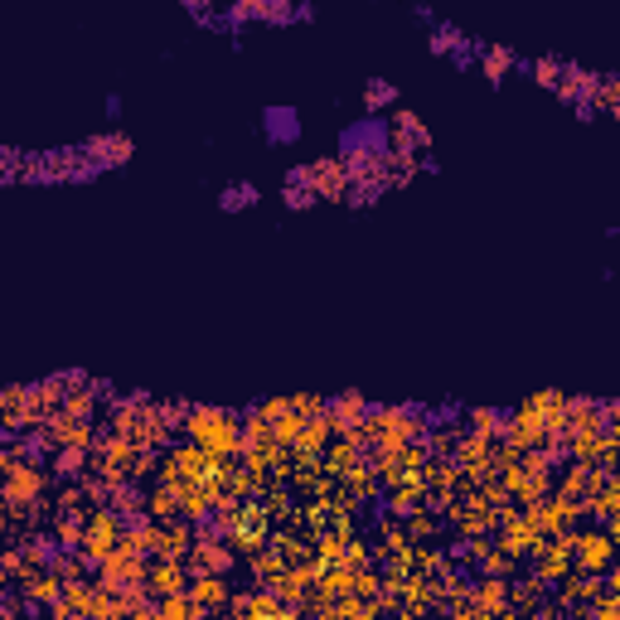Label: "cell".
Instances as JSON below:
<instances>
[{
	"instance_id": "1",
	"label": "cell",
	"mask_w": 620,
	"mask_h": 620,
	"mask_svg": "<svg viewBox=\"0 0 620 620\" xmlns=\"http://www.w3.org/2000/svg\"><path fill=\"white\" fill-rule=\"evenodd\" d=\"M185 436L194 441V446L214 451L218 461H228V456H243V427H238V412H228V407H214V403L189 407Z\"/></svg>"
},
{
	"instance_id": "2",
	"label": "cell",
	"mask_w": 620,
	"mask_h": 620,
	"mask_svg": "<svg viewBox=\"0 0 620 620\" xmlns=\"http://www.w3.org/2000/svg\"><path fill=\"white\" fill-rule=\"evenodd\" d=\"M146 577H151V562L141 558V553H131V548H117L112 558L97 567V587H107V591L146 587Z\"/></svg>"
},
{
	"instance_id": "3",
	"label": "cell",
	"mask_w": 620,
	"mask_h": 620,
	"mask_svg": "<svg viewBox=\"0 0 620 620\" xmlns=\"http://www.w3.org/2000/svg\"><path fill=\"white\" fill-rule=\"evenodd\" d=\"M49 490V475L39 470V461H25V465H10L5 470V509H25L34 499H44Z\"/></svg>"
},
{
	"instance_id": "4",
	"label": "cell",
	"mask_w": 620,
	"mask_h": 620,
	"mask_svg": "<svg viewBox=\"0 0 620 620\" xmlns=\"http://www.w3.org/2000/svg\"><path fill=\"white\" fill-rule=\"evenodd\" d=\"M572 562H577V572L601 577V572L616 562V543H611V533H601V528H582V533H577V548H572Z\"/></svg>"
},
{
	"instance_id": "5",
	"label": "cell",
	"mask_w": 620,
	"mask_h": 620,
	"mask_svg": "<svg viewBox=\"0 0 620 620\" xmlns=\"http://www.w3.org/2000/svg\"><path fill=\"white\" fill-rule=\"evenodd\" d=\"M310 189H315L320 199H349V189H354V175H349L344 155L315 160V165H310Z\"/></svg>"
},
{
	"instance_id": "6",
	"label": "cell",
	"mask_w": 620,
	"mask_h": 620,
	"mask_svg": "<svg viewBox=\"0 0 620 620\" xmlns=\"http://www.w3.org/2000/svg\"><path fill=\"white\" fill-rule=\"evenodd\" d=\"M185 567L194 577H223L233 567V543H218V538H199L194 553L185 558Z\"/></svg>"
},
{
	"instance_id": "7",
	"label": "cell",
	"mask_w": 620,
	"mask_h": 620,
	"mask_svg": "<svg viewBox=\"0 0 620 620\" xmlns=\"http://www.w3.org/2000/svg\"><path fill=\"white\" fill-rule=\"evenodd\" d=\"M189 567L180 558H155L151 562V577H146V587H151V596H180V591H189Z\"/></svg>"
},
{
	"instance_id": "8",
	"label": "cell",
	"mask_w": 620,
	"mask_h": 620,
	"mask_svg": "<svg viewBox=\"0 0 620 620\" xmlns=\"http://www.w3.org/2000/svg\"><path fill=\"white\" fill-rule=\"evenodd\" d=\"M131 151H136V146H131V136H122V131H107V136L83 141V155L93 160L97 170H102V165H126V160H131Z\"/></svg>"
},
{
	"instance_id": "9",
	"label": "cell",
	"mask_w": 620,
	"mask_h": 620,
	"mask_svg": "<svg viewBox=\"0 0 620 620\" xmlns=\"http://www.w3.org/2000/svg\"><path fill=\"white\" fill-rule=\"evenodd\" d=\"M320 461H325V470H330V475H340V480H344V475H354V470L364 465V446H359L354 436H340V441H335V446H330Z\"/></svg>"
},
{
	"instance_id": "10",
	"label": "cell",
	"mask_w": 620,
	"mask_h": 620,
	"mask_svg": "<svg viewBox=\"0 0 620 620\" xmlns=\"http://www.w3.org/2000/svg\"><path fill=\"white\" fill-rule=\"evenodd\" d=\"M189 596H194L204 611H223V606L233 601V587H228L223 577H194V582H189Z\"/></svg>"
},
{
	"instance_id": "11",
	"label": "cell",
	"mask_w": 620,
	"mask_h": 620,
	"mask_svg": "<svg viewBox=\"0 0 620 620\" xmlns=\"http://www.w3.org/2000/svg\"><path fill=\"white\" fill-rule=\"evenodd\" d=\"M122 548H131V553H160V524L155 519H136V524H126V543Z\"/></svg>"
},
{
	"instance_id": "12",
	"label": "cell",
	"mask_w": 620,
	"mask_h": 620,
	"mask_svg": "<svg viewBox=\"0 0 620 620\" xmlns=\"http://www.w3.org/2000/svg\"><path fill=\"white\" fill-rule=\"evenodd\" d=\"M543 596H548V587H543L538 577H528V582H519V587H509V601H514V611H519V616H528V620L543 611Z\"/></svg>"
},
{
	"instance_id": "13",
	"label": "cell",
	"mask_w": 620,
	"mask_h": 620,
	"mask_svg": "<svg viewBox=\"0 0 620 620\" xmlns=\"http://www.w3.org/2000/svg\"><path fill=\"white\" fill-rule=\"evenodd\" d=\"M20 591H25V601H30V606H59L63 582L54 577V572H39V577H30Z\"/></svg>"
},
{
	"instance_id": "14",
	"label": "cell",
	"mask_w": 620,
	"mask_h": 620,
	"mask_svg": "<svg viewBox=\"0 0 620 620\" xmlns=\"http://www.w3.org/2000/svg\"><path fill=\"white\" fill-rule=\"evenodd\" d=\"M267 136L286 146V141H296L301 136V117L291 112V107H267Z\"/></svg>"
},
{
	"instance_id": "15",
	"label": "cell",
	"mask_w": 620,
	"mask_h": 620,
	"mask_svg": "<svg viewBox=\"0 0 620 620\" xmlns=\"http://www.w3.org/2000/svg\"><path fill=\"white\" fill-rule=\"evenodd\" d=\"M475 606L504 611V606H509V582H504V577H475Z\"/></svg>"
},
{
	"instance_id": "16",
	"label": "cell",
	"mask_w": 620,
	"mask_h": 620,
	"mask_svg": "<svg viewBox=\"0 0 620 620\" xmlns=\"http://www.w3.org/2000/svg\"><path fill=\"white\" fill-rule=\"evenodd\" d=\"M97 596H102V587H88V582H68V587H63V606H68V611H78V616H88L93 620V611H97Z\"/></svg>"
},
{
	"instance_id": "17",
	"label": "cell",
	"mask_w": 620,
	"mask_h": 620,
	"mask_svg": "<svg viewBox=\"0 0 620 620\" xmlns=\"http://www.w3.org/2000/svg\"><path fill=\"white\" fill-rule=\"evenodd\" d=\"M465 422H470V432H480V436H490V441H495V436H504V422H509V417H504L499 407H470V412H465Z\"/></svg>"
},
{
	"instance_id": "18",
	"label": "cell",
	"mask_w": 620,
	"mask_h": 620,
	"mask_svg": "<svg viewBox=\"0 0 620 620\" xmlns=\"http://www.w3.org/2000/svg\"><path fill=\"white\" fill-rule=\"evenodd\" d=\"M286 572H291V562L281 558V553H267V548L252 553V577H257V582H272V587H277Z\"/></svg>"
},
{
	"instance_id": "19",
	"label": "cell",
	"mask_w": 620,
	"mask_h": 620,
	"mask_svg": "<svg viewBox=\"0 0 620 620\" xmlns=\"http://www.w3.org/2000/svg\"><path fill=\"white\" fill-rule=\"evenodd\" d=\"M480 68H485V78H490V83H504V73L514 68V49H504V44L480 49Z\"/></svg>"
},
{
	"instance_id": "20",
	"label": "cell",
	"mask_w": 620,
	"mask_h": 620,
	"mask_svg": "<svg viewBox=\"0 0 620 620\" xmlns=\"http://www.w3.org/2000/svg\"><path fill=\"white\" fill-rule=\"evenodd\" d=\"M175 509H180V490H170V485H155L151 495H146V514H151L155 524H165Z\"/></svg>"
},
{
	"instance_id": "21",
	"label": "cell",
	"mask_w": 620,
	"mask_h": 620,
	"mask_svg": "<svg viewBox=\"0 0 620 620\" xmlns=\"http://www.w3.org/2000/svg\"><path fill=\"white\" fill-rule=\"evenodd\" d=\"M63 412H68L73 422H93V412H97V388H73V393H68V403H63Z\"/></svg>"
},
{
	"instance_id": "22",
	"label": "cell",
	"mask_w": 620,
	"mask_h": 620,
	"mask_svg": "<svg viewBox=\"0 0 620 620\" xmlns=\"http://www.w3.org/2000/svg\"><path fill=\"white\" fill-rule=\"evenodd\" d=\"M112 509H117V514H141V509H146V495L136 490V480H122V485L112 490Z\"/></svg>"
},
{
	"instance_id": "23",
	"label": "cell",
	"mask_w": 620,
	"mask_h": 620,
	"mask_svg": "<svg viewBox=\"0 0 620 620\" xmlns=\"http://www.w3.org/2000/svg\"><path fill=\"white\" fill-rule=\"evenodd\" d=\"M248 204H257V185H248V180L228 185V189H223V199H218V209H223V214H233V209H248Z\"/></svg>"
},
{
	"instance_id": "24",
	"label": "cell",
	"mask_w": 620,
	"mask_h": 620,
	"mask_svg": "<svg viewBox=\"0 0 620 620\" xmlns=\"http://www.w3.org/2000/svg\"><path fill=\"white\" fill-rule=\"evenodd\" d=\"M407 533H412V543H432L436 533H441V524H436V514L417 509V514H407Z\"/></svg>"
},
{
	"instance_id": "25",
	"label": "cell",
	"mask_w": 620,
	"mask_h": 620,
	"mask_svg": "<svg viewBox=\"0 0 620 620\" xmlns=\"http://www.w3.org/2000/svg\"><path fill=\"white\" fill-rule=\"evenodd\" d=\"M301 432H306V417L301 412H291V417H281L272 436H277V446H301Z\"/></svg>"
},
{
	"instance_id": "26",
	"label": "cell",
	"mask_w": 620,
	"mask_h": 620,
	"mask_svg": "<svg viewBox=\"0 0 620 620\" xmlns=\"http://www.w3.org/2000/svg\"><path fill=\"white\" fill-rule=\"evenodd\" d=\"M393 102H398V88H393V83H383V78H373L369 88H364V107H369V112H378V107H393Z\"/></svg>"
},
{
	"instance_id": "27",
	"label": "cell",
	"mask_w": 620,
	"mask_h": 620,
	"mask_svg": "<svg viewBox=\"0 0 620 620\" xmlns=\"http://www.w3.org/2000/svg\"><path fill=\"white\" fill-rule=\"evenodd\" d=\"M596 112L620 117V78H601V88H596Z\"/></svg>"
},
{
	"instance_id": "28",
	"label": "cell",
	"mask_w": 620,
	"mask_h": 620,
	"mask_svg": "<svg viewBox=\"0 0 620 620\" xmlns=\"http://www.w3.org/2000/svg\"><path fill=\"white\" fill-rule=\"evenodd\" d=\"M562 68H567V63H562V59H538V63H533V78H538L543 88H553V93H558Z\"/></svg>"
},
{
	"instance_id": "29",
	"label": "cell",
	"mask_w": 620,
	"mask_h": 620,
	"mask_svg": "<svg viewBox=\"0 0 620 620\" xmlns=\"http://www.w3.org/2000/svg\"><path fill=\"white\" fill-rule=\"evenodd\" d=\"M427 451H432L436 461H441V456H451V451H461V436L451 432V427H441V432H432V436H427Z\"/></svg>"
},
{
	"instance_id": "30",
	"label": "cell",
	"mask_w": 620,
	"mask_h": 620,
	"mask_svg": "<svg viewBox=\"0 0 620 620\" xmlns=\"http://www.w3.org/2000/svg\"><path fill=\"white\" fill-rule=\"evenodd\" d=\"M315 199H320L315 189H306V185H286V204H291V209H306V204H315Z\"/></svg>"
},
{
	"instance_id": "31",
	"label": "cell",
	"mask_w": 620,
	"mask_h": 620,
	"mask_svg": "<svg viewBox=\"0 0 620 620\" xmlns=\"http://www.w3.org/2000/svg\"><path fill=\"white\" fill-rule=\"evenodd\" d=\"M591 620H620V596H601L596 601V616Z\"/></svg>"
},
{
	"instance_id": "32",
	"label": "cell",
	"mask_w": 620,
	"mask_h": 620,
	"mask_svg": "<svg viewBox=\"0 0 620 620\" xmlns=\"http://www.w3.org/2000/svg\"><path fill=\"white\" fill-rule=\"evenodd\" d=\"M601 407H606V432L620 427V398H611V403H601Z\"/></svg>"
},
{
	"instance_id": "33",
	"label": "cell",
	"mask_w": 620,
	"mask_h": 620,
	"mask_svg": "<svg viewBox=\"0 0 620 620\" xmlns=\"http://www.w3.org/2000/svg\"><path fill=\"white\" fill-rule=\"evenodd\" d=\"M49 620H88V616H78V611H68V606H49Z\"/></svg>"
},
{
	"instance_id": "34",
	"label": "cell",
	"mask_w": 620,
	"mask_h": 620,
	"mask_svg": "<svg viewBox=\"0 0 620 620\" xmlns=\"http://www.w3.org/2000/svg\"><path fill=\"white\" fill-rule=\"evenodd\" d=\"M611 596H620V577H611Z\"/></svg>"
},
{
	"instance_id": "35",
	"label": "cell",
	"mask_w": 620,
	"mask_h": 620,
	"mask_svg": "<svg viewBox=\"0 0 620 620\" xmlns=\"http://www.w3.org/2000/svg\"><path fill=\"white\" fill-rule=\"evenodd\" d=\"M577 620H582V616H577Z\"/></svg>"
}]
</instances>
